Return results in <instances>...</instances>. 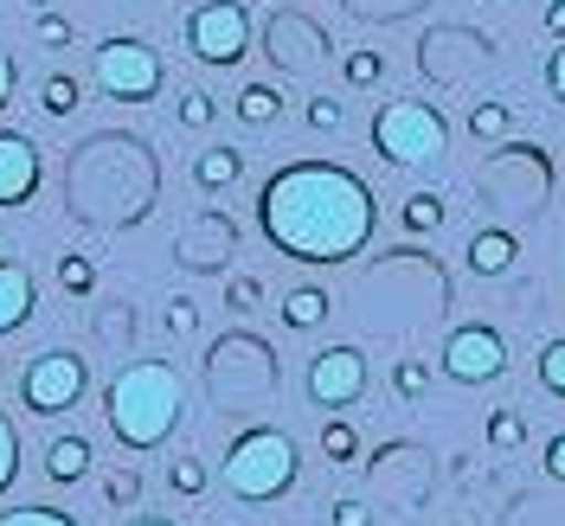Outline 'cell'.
I'll return each instance as SVG.
<instances>
[{"label": "cell", "mask_w": 565, "mask_h": 526, "mask_svg": "<svg viewBox=\"0 0 565 526\" xmlns=\"http://www.w3.org/2000/svg\"><path fill=\"white\" fill-rule=\"evenodd\" d=\"M257 232L289 264H353L380 232V200L341 161H289L257 186Z\"/></svg>", "instance_id": "6da1fadb"}, {"label": "cell", "mask_w": 565, "mask_h": 526, "mask_svg": "<svg viewBox=\"0 0 565 526\" xmlns=\"http://www.w3.org/2000/svg\"><path fill=\"white\" fill-rule=\"evenodd\" d=\"M161 200V161L141 136H84L65 161V212L97 232H129Z\"/></svg>", "instance_id": "7a4b0ae2"}, {"label": "cell", "mask_w": 565, "mask_h": 526, "mask_svg": "<svg viewBox=\"0 0 565 526\" xmlns=\"http://www.w3.org/2000/svg\"><path fill=\"white\" fill-rule=\"evenodd\" d=\"M180 418H186V379L168 359H129L104 386V423L129 457L161 450L180 430Z\"/></svg>", "instance_id": "3957f363"}, {"label": "cell", "mask_w": 565, "mask_h": 526, "mask_svg": "<svg viewBox=\"0 0 565 526\" xmlns=\"http://www.w3.org/2000/svg\"><path fill=\"white\" fill-rule=\"evenodd\" d=\"M200 391L218 418H238V423H257L282 391V366H277V347L250 328H232L218 334L200 359Z\"/></svg>", "instance_id": "277c9868"}, {"label": "cell", "mask_w": 565, "mask_h": 526, "mask_svg": "<svg viewBox=\"0 0 565 526\" xmlns=\"http://www.w3.org/2000/svg\"><path fill=\"white\" fill-rule=\"evenodd\" d=\"M302 475V450L296 437L277 430V423H245L232 443H225V462H218V482L232 501L245 507H264V501H282Z\"/></svg>", "instance_id": "5b68a950"}, {"label": "cell", "mask_w": 565, "mask_h": 526, "mask_svg": "<svg viewBox=\"0 0 565 526\" xmlns=\"http://www.w3.org/2000/svg\"><path fill=\"white\" fill-rule=\"evenodd\" d=\"M476 193H482V206L508 212V218H533L553 206V154L540 141H508L482 161Z\"/></svg>", "instance_id": "8992f818"}, {"label": "cell", "mask_w": 565, "mask_h": 526, "mask_svg": "<svg viewBox=\"0 0 565 526\" xmlns=\"http://www.w3.org/2000/svg\"><path fill=\"white\" fill-rule=\"evenodd\" d=\"M366 141H373V154L386 168H424V161H437L450 148V122H444V109H430V104L386 97L373 109V122H366Z\"/></svg>", "instance_id": "52a82bcc"}, {"label": "cell", "mask_w": 565, "mask_h": 526, "mask_svg": "<svg viewBox=\"0 0 565 526\" xmlns=\"http://www.w3.org/2000/svg\"><path fill=\"white\" fill-rule=\"evenodd\" d=\"M90 84L104 90L109 104H154L168 90V58L136 33H109L90 52Z\"/></svg>", "instance_id": "ba28073f"}, {"label": "cell", "mask_w": 565, "mask_h": 526, "mask_svg": "<svg viewBox=\"0 0 565 526\" xmlns=\"http://www.w3.org/2000/svg\"><path fill=\"white\" fill-rule=\"evenodd\" d=\"M84 391H90V359L77 347H45L20 373V405L33 418H65V411H77Z\"/></svg>", "instance_id": "9c48e42d"}, {"label": "cell", "mask_w": 565, "mask_h": 526, "mask_svg": "<svg viewBox=\"0 0 565 526\" xmlns=\"http://www.w3.org/2000/svg\"><path fill=\"white\" fill-rule=\"evenodd\" d=\"M186 52L206 71H238L250 58V7L245 0H200L186 13Z\"/></svg>", "instance_id": "30bf717a"}, {"label": "cell", "mask_w": 565, "mask_h": 526, "mask_svg": "<svg viewBox=\"0 0 565 526\" xmlns=\"http://www.w3.org/2000/svg\"><path fill=\"white\" fill-rule=\"evenodd\" d=\"M245 250V225L225 206H200L186 225L174 232V264L186 277H225Z\"/></svg>", "instance_id": "8fae6325"}, {"label": "cell", "mask_w": 565, "mask_h": 526, "mask_svg": "<svg viewBox=\"0 0 565 526\" xmlns=\"http://www.w3.org/2000/svg\"><path fill=\"white\" fill-rule=\"evenodd\" d=\"M489 65H494V39L476 33V26H430L418 39V71L430 84H444V90L476 84Z\"/></svg>", "instance_id": "7c38bea8"}, {"label": "cell", "mask_w": 565, "mask_h": 526, "mask_svg": "<svg viewBox=\"0 0 565 526\" xmlns=\"http://www.w3.org/2000/svg\"><path fill=\"white\" fill-rule=\"evenodd\" d=\"M264 58H270L282 77H316V71L334 58V39L321 33L316 13H302V7H277V13L264 20Z\"/></svg>", "instance_id": "4fadbf2b"}, {"label": "cell", "mask_w": 565, "mask_h": 526, "mask_svg": "<svg viewBox=\"0 0 565 526\" xmlns=\"http://www.w3.org/2000/svg\"><path fill=\"white\" fill-rule=\"evenodd\" d=\"M444 379L457 386H494L508 379V334L494 321H462L444 334Z\"/></svg>", "instance_id": "5bb4252c"}, {"label": "cell", "mask_w": 565, "mask_h": 526, "mask_svg": "<svg viewBox=\"0 0 565 526\" xmlns=\"http://www.w3.org/2000/svg\"><path fill=\"white\" fill-rule=\"evenodd\" d=\"M360 469L373 475V489L386 494L392 507H424L430 501V482H437V462H430L424 443H380Z\"/></svg>", "instance_id": "9a60e30c"}, {"label": "cell", "mask_w": 565, "mask_h": 526, "mask_svg": "<svg viewBox=\"0 0 565 526\" xmlns=\"http://www.w3.org/2000/svg\"><path fill=\"white\" fill-rule=\"evenodd\" d=\"M302 391H309V405L316 411H348L366 398V353L341 341V347H321L309 359V373H302Z\"/></svg>", "instance_id": "2e32d148"}, {"label": "cell", "mask_w": 565, "mask_h": 526, "mask_svg": "<svg viewBox=\"0 0 565 526\" xmlns=\"http://www.w3.org/2000/svg\"><path fill=\"white\" fill-rule=\"evenodd\" d=\"M45 180V154L33 136L20 129H0V206H26Z\"/></svg>", "instance_id": "e0dca14e"}, {"label": "cell", "mask_w": 565, "mask_h": 526, "mask_svg": "<svg viewBox=\"0 0 565 526\" xmlns=\"http://www.w3.org/2000/svg\"><path fill=\"white\" fill-rule=\"evenodd\" d=\"M39 309V282L26 264H13V257H0V334H20Z\"/></svg>", "instance_id": "ac0fdd59"}, {"label": "cell", "mask_w": 565, "mask_h": 526, "mask_svg": "<svg viewBox=\"0 0 565 526\" xmlns=\"http://www.w3.org/2000/svg\"><path fill=\"white\" fill-rule=\"evenodd\" d=\"M250 168V154L245 148H232V141H212V148H200L193 154V186L200 193H225V186H238Z\"/></svg>", "instance_id": "d6986e66"}, {"label": "cell", "mask_w": 565, "mask_h": 526, "mask_svg": "<svg viewBox=\"0 0 565 526\" xmlns=\"http://www.w3.org/2000/svg\"><path fill=\"white\" fill-rule=\"evenodd\" d=\"M514 257H521V238H514L508 225H494V232H476V238H469V270H476V277H508Z\"/></svg>", "instance_id": "ffe728a7"}, {"label": "cell", "mask_w": 565, "mask_h": 526, "mask_svg": "<svg viewBox=\"0 0 565 526\" xmlns=\"http://www.w3.org/2000/svg\"><path fill=\"white\" fill-rule=\"evenodd\" d=\"M282 328H289V334H316L321 321L334 315V296H328V289H316V282H302V289H289V296H282Z\"/></svg>", "instance_id": "44dd1931"}, {"label": "cell", "mask_w": 565, "mask_h": 526, "mask_svg": "<svg viewBox=\"0 0 565 526\" xmlns=\"http://www.w3.org/2000/svg\"><path fill=\"white\" fill-rule=\"evenodd\" d=\"M90 437H52L45 443V482H58V489H71V482H84L90 475Z\"/></svg>", "instance_id": "7402d4cb"}, {"label": "cell", "mask_w": 565, "mask_h": 526, "mask_svg": "<svg viewBox=\"0 0 565 526\" xmlns=\"http://www.w3.org/2000/svg\"><path fill=\"white\" fill-rule=\"evenodd\" d=\"M444 218H450V206H444V193H437V186H424V193H412V200L398 206V225H405L412 238H430V232H444Z\"/></svg>", "instance_id": "603a6c76"}, {"label": "cell", "mask_w": 565, "mask_h": 526, "mask_svg": "<svg viewBox=\"0 0 565 526\" xmlns=\"http://www.w3.org/2000/svg\"><path fill=\"white\" fill-rule=\"evenodd\" d=\"M277 116H282V90H277V84H245V90H238V122L270 129Z\"/></svg>", "instance_id": "cb8c5ba5"}, {"label": "cell", "mask_w": 565, "mask_h": 526, "mask_svg": "<svg viewBox=\"0 0 565 526\" xmlns=\"http://www.w3.org/2000/svg\"><path fill=\"white\" fill-rule=\"evenodd\" d=\"M77 104H84V84H77L71 71H52V77L39 84V109H45V116L65 122V116H77Z\"/></svg>", "instance_id": "d4e9b609"}, {"label": "cell", "mask_w": 565, "mask_h": 526, "mask_svg": "<svg viewBox=\"0 0 565 526\" xmlns=\"http://www.w3.org/2000/svg\"><path fill=\"white\" fill-rule=\"evenodd\" d=\"M341 84H348V90L386 84V52H341Z\"/></svg>", "instance_id": "484cf974"}, {"label": "cell", "mask_w": 565, "mask_h": 526, "mask_svg": "<svg viewBox=\"0 0 565 526\" xmlns=\"http://www.w3.org/2000/svg\"><path fill=\"white\" fill-rule=\"evenodd\" d=\"M482 437H489V450H501V457H514V450L527 443V418H521V411H489V423H482Z\"/></svg>", "instance_id": "4316f807"}, {"label": "cell", "mask_w": 565, "mask_h": 526, "mask_svg": "<svg viewBox=\"0 0 565 526\" xmlns=\"http://www.w3.org/2000/svg\"><path fill=\"white\" fill-rule=\"evenodd\" d=\"M97 341H104V347H129V341H136V309H129V302H104V309H97Z\"/></svg>", "instance_id": "83f0119b"}, {"label": "cell", "mask_w": 565, "mask_h": 526, "mask_svg": "<svg viewBox=\"0 0 565 526\" xmlns=\"http://www.w3.org/2000/svg\"><path fill=\"white\" fill-rule=\"evenodd\" d=\"M321 457L334 462V469H341V462H360V430H353L348 418H328L321 423Z\"/></svg>", "instance_id": "f1b7e54d"}, {"label": "cell", "mask_w": 565, "mask_h": 526, "mask_svg": "<svg viewBox=\"0 0 565 526\" xmlns=\"http://www.w3.org/2000/svg\"><path fill=\"white\" fill-rule=\"evenodd\" d=\"M206 482H212V469L200 457H174V462H168V489H174L180 501H200Z\"/></svg>", "instance_id": "f546056e"}, {"label": "cell", "mask_w": 565, "mask_h": 526, "mask_svg": "<svg viewBox=\"0 0 565 526\" xmlns=\"http://www.w3.org/2000/svg\"><path fill=\"white\" fill-rule=\"evenodd\" d=\"M533 379H540V391H546V398H565V334L540 347V359H533Z\"/></svg>", "instance_id": "4dcf8cb0"}, {"label": "cell", "mask_w": 565, "mask_h": 526, "mask_svg": "<svg viewBox=\"0 0 565 526\" xmlns=\"http://www.w3.org/2000/svg\"><path fill=\"white\" fill-rule=\"evenodd\" d=\"M424 391H430V359H392V398L418 405Z\"/></svg>", "instance_id": "1f68e13d"}, {"label": "cell", "mask_w": 565, "mask_h": 526, "mask_svg": "<svg viewBox=\"0 0 565 526\" xmlns=\"http://www.w3.org/2000/svg\"><path fill=\"white\" fill-rule=\"evenodd\" d=\"M174 122L180 129H212V122H218V97H212V90H180Z\"/></svg>", "instance_id": "d6a6232c"}, {"label": "cell", "mask_w": 565, "mask_h": 526, "mask_svg": "<svg viewBox=\"0 0 565 526\" xmlns=\"http://www.w3.org/2000/svg\"><path fill=\"white\" fill-rule=\"evenodd\" d=\"M508 129H514V109H508V104H494V97H489V104L469 109V136H476V141H501Z\"/></svg>", "instance_id": "836d02e7"}, {"label": "cell", "mask_w": 565, "mask_h": 526, "mask_svg": "<svg viewBox=\"0 0 565 526\" xmlns=\"http://www.w3.org/2000/svg\"><path fill=\"white\" fill-rule=\"evenodd\" d=\"M104 501L116 507V514H129V507L141 501V469H136V462H129V469H109V475H104Z\"/></svg>", "instance_id": "e575fe53"}, {"label": "cell", "mask_w": 565, "mask_h": 526, "mask_svg": "<svg viewBox=\"0 0 565 526\" xmlns=\"http://www.w3.org/2000/svg\"><path fill=\"white\" fill-rule=\"evenodd\" d=\"M302 122H309L316 136H341V129H348V104H341V97H309Z\"/></svg>", "instance_id": "d590c367"}, {"label": "cell", "mask_w": 565, "mask_h": 526, "mask_svg": "<svg viewBox=\"0 0 565 526\" xmlns=\"http://www.w3.org/2000/svg\"><path fill=\"white\" fill-rule=\"evenodd\" d=\"M58 289H65V296H90V289H97V264H90V257H77V250L58 257Z\"/></svg>", "instance_id": "8d00e7d4"}, {"label": "cell", "mask_w": 565, "mask_h": 526, "mask_svg": "<svg viewBox=\"0 0 565 526\" xmlns=\"http://www.w3.org/2000/svg\"><path fill=\"white\" fill-rule=\"evenodd\" d=\"M348 13H360V20H412L418 7H430V0H341Z\"/></svg>", "instance_id": "74e56055"}, {"label": "cell", "mask_w": 565, "mask_h": 526, "mask_svg": "<svg viewBox=\"0 0 565 526\" xmlns=\"http://www.w3.org/2000/svg\"><path fill=\"white\" fill-rule=\"evenodd\" d=\"M33 39L45 45V52H65V45H77V26L52 7V13H39V20H33Z\"/></svg>", "instance_id": "f35d334b"}, {"label": "cell", "mask_w": 565, "mask_h": 526, "mask_svg": "<svg viewBox=\"0 0 565 526\" xmlns=\"http://www.w3.org/2000/svg\"><path fill=\"white\" fill-rule=\"evenodd\" d=\"M20 482V430H13V418L0 411V494Z\"/></svg>", "instance_id": "ab89813d"}, {"label": "cell", "mask_w": 565, "mask_h": 526, "mask_svg": "<svg viewBox=\"0 0 565 526\" xmlns=\"http://www.w3.org/2000/svg\"><path fill=\"white\" fill-rule=\"evenodd\" d=\"M257 302H264V277H225V309H232V315H250V309H257Z\"/></svg>", "instance_id": "60d3db41"}, {"label": "cell", "mask_w": 565, "mask_h": 526, "mask_svg": "<svg viewBox=\"0 0 565 526\" xmlns=\"http://www.w3.org/2000/svg\"><path fill=\"white\" fill-rule=\"evenodd\" d=\"M168 334H174V341H186V334H200V302H193V296H168Z\"/></svg>", "instance_id": "b9f144b4"}, {"label": "cell", "mask_w": 565, "mask_h": 526, "mask_svg": "<svg viewBox=\"0 0 565 526\" xmlns=\"http://www.w3.org/2000/svg\"><path fill=\"white\" fill-rule=\"evenodd\" d=\"M0 526H77V520H71L65 507H7Z\"/></svg>", "instance_id": "7bdbcfd3"}, {"label": "cell", "mask_w": 565, "mask_h": 526, "mask_svg": "<svg viewBox=\"0 0 565 526\" xmlns=\"http://www.w3.org/2000/svg\"><path fill=\"white\" fill-rule=\"evenodd\" d=\"M328 526H373V507H366V501H334V507H328Z\"/></svg>", "instance_id": "ee69618b"}, {"label": "cell", "mask_w": 565, "mask_h": 526, "mask_svg": "<svg viewBox=\"0 0 565 526\" xmlns=\"http://www.w3.org/2000/svg\"><path fill=\"white\" fill-rule=\"evenodd\" d=\"M546 90H553V104L565 109V39L546 52Z\"/></svg>", "instance_id": "f6af8a7d"}, {"label": "cell", "mask_w": 565, "mask_h": 526, "mask_svg": "<svg viewBox=\"0 0 565 526\" xmlns=\"http://www.w3.org/2000/svg\"><path fill=\"white\" fill-rule=\"evenodd\" d=\"M13 90H20V65H13V52L0 45V109L13 104Z\"/></svg>", "instance_id": "bcb514c9"}, {"label": "cell", "mask_w": 565, "mask_h": 526, "mask_svg": "<svg viewBox=\"0 0 565 526\" xmlns=\"http://www.w3.org/2000/svg\"><path fill=\"white\" fill-rule=\"evenodd\" d=\"M546 475H553V482H565V430L546 443Z\"/></svg>", "instance_id": "7dc6e473"}, {"label": "cell", "mask_w": 565, "mask_h": 526, "mask_svg": "<svg viewBox=\"0 0 565 526\" xmlns=\"http://www.w3.org/2000/svg\"><path fill=\"white\" fill-rule=\"evenodd\" d=\"M546 39H565V0H546Z\"/></svg>", "instance_id": "c3c4849f"}, {"label": "cell", "mask_w": 565, "mask_h": 526, "mask_svg": "<svg viewBox=\"0 0 565 526\" xmlns=\"http://www.w3.org/2000/svg\"><path fill=\"white\" fill-rule=\"evenodd\" d=\"M122 526H180V520H168V514H136V520H122Z\"/></svg>", "instance_id": "681fc988"}, {"label": "cell", "mask_w": 565, "mask_h": 526, "mask_svg": "<svg viewBox=\"0 0 565 526\" xmlns=\"http://www.w3.org/2000/svg\"><path fill=\"white\" fill-rule=\"evenodd\" d=\"M26 7H33V13H52V7H58V0H26Z\"/></svg>", "instance_id": "f907efd6"}, {"label": "cell", "mask_w": 565, "mask_h": 526, "mask_svg": "<svg viewBox=\"0 0 565 526\" xmlns=\"http://www.w3.org/2000/svg\"><path fill=\"white\" fill-rule=\"evenodd\" d=\"M0 379H7V366H0Z\"/></svg>", "instance_id": "816d5d0a"}, {"label": "cell", "mask_w": 565, "mask_h": 526, "mask_svg": "<svg viewBox=\"0 0 565 526\" xmlns=\"http://www.w3.org/2000/svg\"><path fill=\"white\" fill-rule=\"evenodd\" d=\"M457 526H462V520H457Z\"/></svg>", "instance_id": "f5cc1de1"}]
</instances>
